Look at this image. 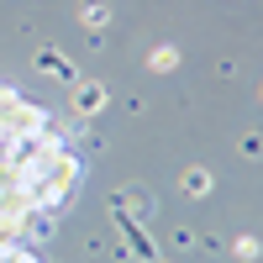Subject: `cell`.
<instances>
[{
	"label": "cell",
	"mask_w": 263,
	"mask_h": 263,
	"mask_svg": "<svg viewBox=\"0 0 263 263\" xmlns=\"http://www.w3.org/2000/svg\"><path fill=\"white\" fill-rule=\"evenodd\" d=\"M74 184L79 163L58 121L0 84V263H37V237Z\"/></svg>",
	"instance_id": "cell-1"
}]
</instances>
